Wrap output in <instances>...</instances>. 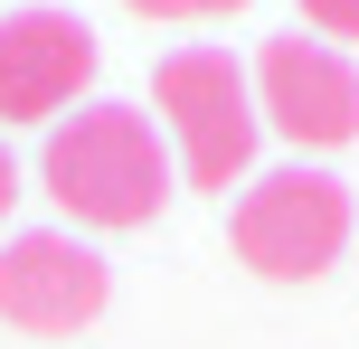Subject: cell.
Returning <instances> with one entry per match:
<instances>
[{"label": "cell", "instance_id": "cell-4", "mask_svg": "<svg viewBox=\"0 0 359 349\" xmlns=\"http://www.w3.org/2000/svg\"><path fill=\"white\" fill-rule=\"evenodd\" d=\"M255 113H265V132H284L293 151H341L359 142V66L341 48H322V38H265L255 48Z\"/></svg>", "mask_w": 359, "mask_h": 349}, {"label": "cell", "instance_id": "cell-7", "mask_svg": "<svg viewBox=\"0 0 359 349\" xmlns=\"http://www.w3.org/2000/svg\"><path fill=\"white\" fill-rule=\"evenodd\" d=\"M133 19H227V10H246V0H123Z\"/></svg>", "mask_w": 359, "mask_h": 349}, {"label": "cell", "instance_id": "cell-8", "mask_svg": "<svg viewBox=\"0 0 359 349\" xmlns=\"http://www.w3.org/2000/svg\"><path fill=\"white\" fill-rule=\"evenodd\" d=\"M303 19L322 29V48L331 38H359V0H303Z\"/></svg>", "mask_w": 359, "mask_h": 349}, {"label": "cell", "instance_id": "cell-3", "mask_svg": "<svg viewBox=\"0 0 359 349\" xmlns=\"http://www.w3.org/2000/svg\"><path fill=\"white\" fill-rule=\"evenodd\" d=\"M227 236H236V255H246L265 283H312L350 245V189L331 180V170H303V161L265 170V180H246Z\"/></svg>", "mask_w": 359, "mask_h": 349}, {"label": "cell", "instance_id": "cell-2", "mask_svg": "<svg viewBox=\"0 0 359 349\" xmlns=\"http://www.w3.org/2000/svg\"><path fill=\"white\" fill-rule=\"evenodd\" d=\"M151 104L170 123V161L189 189H217L227 199L255 170V142H265V113H255V85L227 48H170L151 66Z\"/></svg>", "mask_w": 359, "mask_h": 349}, {"label": "cell", "instance_id": "cell-1", "mask_svg": "<svg viewBox=\"0 0 359 349\" xmlns=\"http://www.w3.org/2000/svg\"><path fill=\"white\" fill-rule=\"evenodd\" d=\"M38 189L67 208V227L86 236H123V227H151L170 199V142L151 132V113L133 104H86L67 123H48L38 142Z\"/></svg>", "mask_w": 359, "mask_h": 349}, {"label": "cell", "instance_id": "cell-5", "mask_svg": "<svg viewBox=\"0 0 359 349\" xmlns=\"http://www.w3.org/2000/svg\"><path fill=\"white\" fill-rule=\"evenodd\" d=\"M114 302V274L76 227H29L0 245V321L29 340H67Z\"/></svg>", "mask_w": 359, "mask_h": 349}, {"label": "cell", "instance_id": "cell-9", "mask_svg": "<svg viewBox=\"0 0 359 349\" xmlns=\"http://www.w3.org/2000/svg\"><path fill=\"white\" fill-rule=\"evenodd\" d=\"M10 208H19V161L0 151V218H10Z\"/></svg>", "mask_w": 359, "mask_h": 349}, {"label": "cell", "instance_id": "cell-6", "mask_svg": "<svg viewBox=\"0 0 359 349\" xmlns=\"http://www.w3.org/2000/svg\"><path fill=\"white\" fill-rule=\"evenodd\" d=\"M86 85H95V29L76 10L0 19V123H67Z\"/></svg>", "mask_w": 359, "mask_h": 349}]
</instances>
